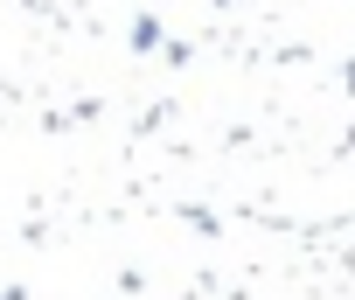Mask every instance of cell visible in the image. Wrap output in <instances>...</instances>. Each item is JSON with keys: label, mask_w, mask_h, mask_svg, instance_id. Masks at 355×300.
Masks as SVG:
<instances>
[{"label": "cell", "mask_w": 355, "mask_h": 300, "mask_svg": "<svg viewBox=\"0 0 355 300\" xmlns=\"http://www.w3.org/2000/svg\"><path fill=\"white\" fill-rule=\"evenodd\" d=\"M125 42H132V56H146V49H160V15H132V28H125Z\"/></svg>", "instance_id": "1"}, {"label": "cell", "mask_w": 355, "mask_h": 300, "mask_svg": "<svg viewBox=\"0 0 355 300\" xmlns=\"http://www.w3.org/2000/svg\"><path fill=\"white\" fill-rule=\"evenodd\" d=\"M0 300H28V286H8V293H0Z\"/></svg>", "instance_id": "2"}]
</instances>
